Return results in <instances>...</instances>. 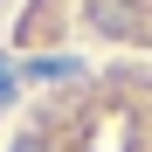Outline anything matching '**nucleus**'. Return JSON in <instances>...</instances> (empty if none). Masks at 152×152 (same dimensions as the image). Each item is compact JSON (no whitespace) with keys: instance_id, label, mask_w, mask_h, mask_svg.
Here are the masks:
<instances>
[{"instance_id":"f257e3e1","label":"nucleus","mask_w":152,"mask_h":152,"mask_svg":"<svg viewBox=\"0 0 152 152\" xmlns=\"http://www.w3.org/2000/svg\"><path fill=\"white\" fill-rule=\"evenodd\" d=\"M14 152H152V83L90 90L76 111L14 132Z\"/></svg>"},{"instance_id":"f03ea898","label":"nucleus","mask_w":152,"mask_h":152,"mask_svg":"<svg viewBox=\"0 0 152 152\" xmlns=\"http://www.w3.org/2000/svg\"><path fill=\"white\" fill-rule=\"evenodd\" d=\"M145 7H152V0H145Z\"/></svg>"}]
</instances>
